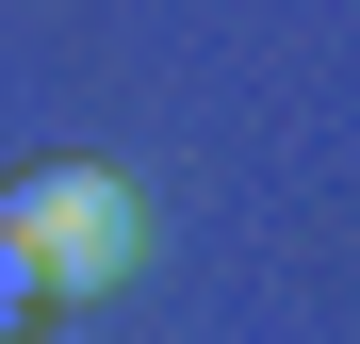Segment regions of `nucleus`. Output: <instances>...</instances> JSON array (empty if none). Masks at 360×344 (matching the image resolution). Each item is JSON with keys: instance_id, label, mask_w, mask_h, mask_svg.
<instances>
[{"instance_id": "obj_1", "label": "nucleus", "mask_w": 360, "mask_h": 344, "mask_svg": "<svg viewBox=\"0 0 360 344\" xmlns=\"http://www.w3.org/2000/svg\"><path fill=\"white\" fill-rule=\"evenodd\" d=\"M0 246H17L49 295H115V279L148 262V197L115 181V164H33V181H0Z\"/></svg>"}, {"instance_id": "obj_2", "label": "nucleus", "mask_w": 360, "mask_h": 344, "mask_svg": "<svg viewBox=\"0 0 360 344\" xmlns=\"http://www.w3.org/2000/svg\"><path fill=\"white\" fill-rule=\"evenodd\" d=\"M33 312H49V279H33L17 246H0V344H33Z\"/></svg>"}]
</instances>
